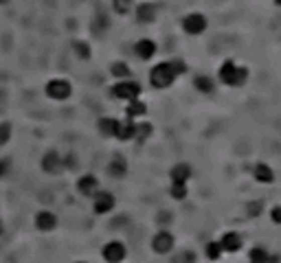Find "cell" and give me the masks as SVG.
Returning <instances> with one entry per match:
<instances>
[{
    "label": "cell",
    "mask_w": 281,
    "mask_h": 263,
    "mask_svg": "<svg viewBox=\"0 0 281 263\" xmlns=\"http://www.w3.org/2000/svg\"><path fill=\"white\" fill-rule=\"evenodd\" d=\"M184 70H187V66H184L180 59H174V62H163V64H158L156 68L152 70L149 79H152L154 88H167V86H171L176 77L182 75Z\"/></svg>",
    "instance_id": "obj_1"
},
{
    "label": "cell",
    "mask_w": 281,
    "mask_h": 263,
    "mask_svg": "<svg viewBox=\"0 0 281 263\" xmlns=\"http://www.w3.org/2000/svg\"><path fill=\"white\" fill-rule=\"evenodd\" d=\"M220 79L226 86H242L248 79V70L246 68H237L233 62H224V66L220 68Z\"/></svg>",
    "instance_id": "obj_2"
},
{
    "label": "cell",
    "mask_w": 281,
    "mask_h": 263,
    "mask_svg": "<svg viewBox=\"0 0 281 263\" xmlns=\"http://www.w3.org/2000/svg\"><path fill=\"white\" fill-rule=\"evenodd\" d=\"M139 92H141V88H139V83H134V81H121L112 88V97L128 99V101H134L139 97Z\"/></svg>",
    "instance_id": "obj_3"
},
{
    "label": "cell",
    "mask_w": 281,
    "mask_h": 263,
    "mask_svg": "<svg viewBox=\"0 0 281 263\" xmlns=\"http://www.w3.org/2000/svg\"><path fill=\"white\" fill-rule=\"evenodd\" d=\"M46 94L51 99H57V101H64L70 97V83L64 81V79H53L49 86H46Z\"/></svg>",
    "instance_id": "obj_4"
},
{
    "label": "cell",
    "mask_w": 281,
    "mask_h": 263,
    "mask_svg": "<svg viewBox=\"0 0 281 263\" xmlns=\"http://www.w3.org/2000/svg\"><path fill=\"white\" fill-rule=\"evenodd\" d=\"M182 27H184V31L187 33L198 35V33H202L207 29V20H205V16H200V14H191V16H187L182 20Z\"/></svg>",
    "instance_id": "obj_5"
},
{
    "label": "cell",
    "mask_w": 281,
    "mask_h": 263,
    "mask_svg": "<svg viewBox=\"0 0 281 263\" xmlns=\"http://www.w3.org/2000/svg\"><path fill=\"white\" fill-rule=\"evenodd\" d=\"M104 259L108 263H121L125 259V246L119 243V241H110L104 248Z\"/></svg>",
    "instance_id": "obj_6"
},
{
    "label": "cell",
    "mask_w": 281,
    "mask_h": 263,
    "mask_svg": "<svg viewBox=\"0 0 281 263\" xmlns=\"http://www.w3.org/2000/svg\"><path fill=\"white\" fill-rule=\"evenodd\" d=\"M152 248L156 250L158 254L169 252V250L174 248V237H171L169 232H158V235L154 237V241H152Z\"/></svg>",
    "instance_id": "obj_7"
},
{
    "label": "cell",
    "mask_w": 281,
    "mask_h": 263,
    "mask_svg": "<svg viewBox=\"0 0 281 263\" xmlns=\"http://www.w3.org/2000/svg\"><path fill=\"white\" fill-rule=\"evenodd\" d=\"M112 206H115L112 193H99L95 197V211L97 213H108V211H112Z\"/></svg>",
    "instance_id": "obj_8"
},
{
    "label": "cell",
    "mask_w": 281,
    "mask_h": 263,
    "mask_svg": "<svg viewBox=\"0 0 281 263\" xmlns=\"http://www.w3.org/2000/svg\"><path fill=\"white\" fill-rule=\"evenodd\" d=\"M220 246H222V250H229V252H237L242 248V237L237 232H226Z\"/></svg>",
    "instance_id": "obj_9"
},
{
    "label": "cell",
    "mask_w": 281,
    "mask_h": 263,
    "mask_svg": "<svg viewBox=\"0 0 281 263\" xmlns=\"http://www.w3.org/2000/svg\"><path fill=\"white\" fill-rule=\"evenodd\" d=\"M35 226H38L40 230H53L57 226V217L53 213H38V217H35Z\"/></svg>",
    "instance_id": "obj_10"
},
{
    "label": "cell",
    "mask_w": 281,
    "mask_h": 263,
    "mask_svg": "<svg viewBox=\"0 0 281 263\" xmlns=\"http://www.w3.org/2000/svg\"><path fill=\"white\" fill-rule=\"evenodd\" d=\"M117 139L119 141H130V139H134L136 136V125L132 121H125V123H119V127H117Z\"/></svg>",
    "instance_id": "obj_11"
},
{
    "label": "cell",
    "mask_w": 281,
    "mask_h": 263,
    "mask_svg": "<svg viewBox=\"0 0 281 263\" xmlns=\"http://www.w3.org/2000/svg\"><path fill=\"white\" fill-rule=\"evenodd\" d=\"M154 53H156V44H154L152 40H141L139 44H136V55L141 59H149Z\"/></svg>",
    "instance_id": "obj_12"
},
{
    "label": "cell",
    "mask_w": 281,
    "mask_h": 263,
    "mask_svg": "<svg viewBox=\"0 0 281 263\" xmlns=\"http://www.w3.org/2000/svg\"><path fill=\"white\" fill-rule=\"evenodd\" d=\"M189 176H191L189 165H176L174 169H171V180H174V184H184Z\"/></svg>",
    "instance_id": "obj_13"
},
{
    "label": "cell",
    "mask_w": 281,
    "mask_h": 263,
    "mask_svg": "<svg viewBox=\"0 0 281 263\" xmlns=\"http://www.w3.org/2000/svg\"><path fill=\"white\" fill-rule=\"evenodd\" d=\"M136 18H139V22H154V18H156V7L154 5H141L139 9H136Z\"/></svg>",
    "instance_id": "obj_14"
},
{
    "label": "cell",
    "mask_w": 281,
    "mask_h": 263,
    "mask_svg": "<svg viewBox=\"0 0 281 263\" xmlns=\"http://www.w3.org/2000/svg\"><path fill=\"white\" fill-rule=\"evenodd\" d=\"M59 156L55 152H49L44 156V160H42V167H44V171H49V173H55V171H59Z\"/></svg>",
    "instance_id": "obj_15"
},
{
    "label": "cell",
    "mask_w": 281,
    "mask_h": 263,
    "mask_svg": "<svg viewBox=\"0 0 281 263\" xmlns=\"http://www.w3.org/2000/svg\"><path fill=\"white\" fill-rule=\"evenodd\" d=\"M79 191L83 195H92L97 191V178L95 176H83L79 180Z\"/></svg>",
    "instance_id": "obj_16"
},
{
    "label": "cell",
    "mask_w": 281,
    "mask_h": 263,
    "mask_svg": "<svg viewBox=\"0 0 281 263\" xmlns=\"http://www.w3.org/2000/svg\"><path fill=\"white\" fill-rule=\"evenodd\" d=\"M250 263H277V259H274V256H268L266 250L253 248L250 250Z\"/></svg>",
    "instance_id": "obj_17"
},
{
    "label": "cell",
    "mask_w": 281,
    "mask_h": 263,
    "mask_svg": "<svg viewBox=\"0 0 281 263\" xmlns=\"http://www.w3.org/2000/svg\"><path fill=\"white\" fill-rule=\"evenodd\" d=\"M117 127H119V121H115V118H101L99 121V129H101V134H106V136H115Z\"/></svg>",
    "instance_id": "obj_18"
},
{
    "label": "cell",
    "mask_w": 281,
    "mask_h": 263,
    "mask_svg": "<svg viewBox=\"0 0 281 263\" xmlns=\"http://www.w3.org/2000/svg\"><path fill=\"white\" fill-rule=\"evenodd\" d=\"M255 178L259 182H272V171H270V167L268 165H257L255 167Z\"/></svg>",
    "instance_id": "obj_19"
},
{
    "label": "cell",
    "mask_w": 281,
    "mask_h": 263,
    "mask_svg": "<svg viewBox=\"0 0 281 263\" xmlns=\"http://www.w3.org/2000/svg\"><path fill=\"white\" fill-rule=\"evenodd\" d=\"M125 171H128V169H125V160L117 156V158L110 163V173H112L115 178H121V176H125Z\"/></svg>",
    "instance_id": "obj_20"
},
{
    "label": "cell",
    "mask_w": 281,
    "mask_h": 263,
    "mask_svg": "<svg viewBox=\"0 0 281 263\" xmlns=\"http://www.w3.org/2000/svg\"><path fill=\"white\" fill-rule=\"evenodd\" d=\"M145 103H141V101H130V105H128V116L130 118H134V116H141V114H145Z\"/></svg>",
    "instance_id": "obj_21"
},
{
    "label": "cell",
    "mask_w": 281,
    "mask_h": 263,
    "mask_svg": "<svg viewBox=\"0 0 281 263\" xmlns=\"http://www.w3.org/2000/svg\"><path fill=\"white\" fill-rule=\"evenodd\" d=\"M196 88L202 92H213V81L209 79V77H198V79H196Z\"/></svg>",
    "instance_id": "obj_22"
},
{
    "label": "cell",
    "mask_w": 281,
    "mask_h": 263,
    "mask_svg": "<svg viewBox=\"0 0 281 263\" xmlns=\"http://www.w3.org/2000/svg\"><path fill=\"white\" fill-rule=\"evenodd\" d=\"M171 263H196V254L194 252H180V254H176L174 259H171Z\"/></svg>",
    "instance_id": "obj_23"
},
{
    "label": "cell",
    "mask_w": 281,
    "mask_h": 263,
    "mask_svg": "<svg viewBox=\"0 0 281 263\" xmlns=\"http://www.w3.org/2000/svg\"><path fill=\"white\" fill-rule=\"evenodd\" d=\"M112 5L119 14H128L130 7H132V0H112Z\"/></svg>",
    "instance_id": "obj_24"
},
{
    "label": "cell",
    "mask_w": 281,
    "mask_h": 263,
    "mask_svg": "<svg viewBox=\"0 0 281 263\" xmlns=\"http://www.w3.org/2000/svg\"><path fill=\"white\" fill-rule=\"evenodd\" d=\"M75 51H77V55H79L81 59H88L90 57V49H88V44H83V42H75Z\"/></svg>",
    "instance_id": "obj_25"
},
{
    "label": "cell",
    "mask_w": 281,
    "mask_h": 263,
    "mask_svg": "<svg viewBox=\"0 0 281 263\" xmlns=\"http://www.w3.org/2000/svg\"><path fill=\"white\" fill-rule=\"evenodd\" d=\"M9 136H11V125L0 123V145H5V143L9 141Z\"/></svg>",
    "instance_id": "obj_26"
},
{
    "label": "cell",
    "mask_w": 281,
    "mask_h": 263,
    "mask_svg": "<svg viewBox=\"0 0 281 263\" xmlns=\"http://www.w3.org/2000/svg\"><path fill=\"white\" fill-rule=\"evenodd\" d=\"M112 75L115 77H130V68L125 64H115L112 66Z\"/></svg>",
    "instance_id": "obj_27"
},
{
    "label": "cell",
    "mask_w": 281,
    "mask_h": 263,
    "mask_svg": "<svg viewBox=\"0 0 281 263\" xmlns=\"http://www.w3.org/2000/svg\"><path fill=\"white\" fill-rule=\"evenodd\" d=\"M220 252H222V246H220V243H209L207 246V256L209 259H218Z\"/></svg>",
    "instance_id": "obj_28"
},
{
    "label": "cell",
    "mask_w": 281,
    "mask_h": 263,
    "mask_svg": "<svg viewBox=\"0 0 281 263\" xmlns=\"http://www.w3.org/2000/svg\"><path fill=\"white\" fill-rule=\"evenodd\" d=\"M171 195H174L176 200H182V197L187 195V189H184V184H174V187H171Z\"/></svg>",
    "instance_id": "obj_29"
},
{
    "label": "cell",
    "mask_w": 281,
    "mask_h": 263,
    "mask_svg": "<svg viewBox=\"0 0 281 263\" xmlns=\"http://www.w3.org/2000/svg\"><path fill=\"white\" fill-rule=\"evenodd\" d=\"M261 208H264V202H250V204H248V213L250 215H259Z\"/></svg>",
    "instance_id": "obj_30"
},
{
    "label": "cell",
    "mask_w": 281,
    "mask_h": 263,
    "mask_svg": "<svg viewBox=\"0 0 281 263\" xmlns=\"http://www.w3.org/2000/svg\"><path fill=\"white\" fill-rule=\"evenodd\" d=\"M136 132H139V136H141V139H147V136H149V132H152V125H149V123H143L141 127H136Z\"/></svg>",
    "instance_id": "obj_31"
},
{
    "label": "cell",
    "mask_w": 281,
    "mask_h": 263,
    "mask_svg": "<svg viewBox=\"0 0 281 263\" xmlns=\"http://www.w3.org/2000/svg\"><path fill=\"white\" fill-rule=\"evenodd\" d=\"M106 25H108V20H106V18H99V20L92 25V27H95V33H101V31L106 29Z\"/></svg>",
    "instance_id": "obj_32"
},
{
    "label": "cell",
    "mask_w": 281,
    "mask_h": 263,
    "mask_svg": "<svg viewBox=\"0 0 281 263\" xmlns=\"http://www.w3.org/2000/svg\"><path fill=\"white\" fill-rule=\"evenodd\" d=\"M270 215H272V222L274 224H281V206H274Z\"/></svg>",
    "instance_id": "obj_33"
},
{
    "label": "cell",
    "mask_w": 281,
    "mask_h": 263,
    "mask_svg": "<svg viewBox=\"0 0 281 263\" xmlns=\"http://www.w3.org/2000/svg\"><path fill=\"white\" fill-rule=\"evenodd\" d=\"M5 171H7V163H3V160H0V176H5Z\"/></svg>",
    "instance_id": "obj_34"
},
{
    "label": "cell",
    "mask_w": 281,
    "mask_h": 263,
    "mask_svg": "<svg viewBox=\"0 0 281 263\" xmlns=\"http://www.w3.org/2000/svg\"><path fill=\"white\" fill-rule=\"evenodd\" d=\"M274 3H277V5H281V0H274Z\"/></svg>",
    "instance_id": "obj_35"
},
{
    "label": "cell",
    "mask_w": 281,
    "mask_h": 263,
    "mask_svg": "<svg viewBox=\"0 0 281 263\" xmlns=\"http://www.w3.org/2000/svg\"><path fill=\"white\" fill-rule=\"evenodd\" d=\"M0 232H3V224H0Z\"/></svg>",
    "instance_id": "obj_36"
}]
</instances>
